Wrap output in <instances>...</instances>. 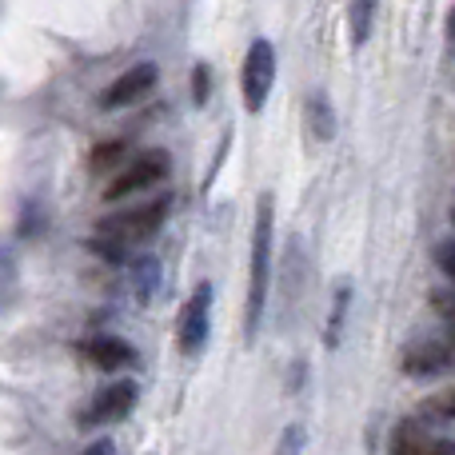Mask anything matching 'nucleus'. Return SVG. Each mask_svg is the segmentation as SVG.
I'll return each instance as SVG.
<instances>
[{"label":"nucleus","instance_id":"obj_10","mask_svg":"<svg viewBox=\"0 0 455 455\" xmlns=\"http://www.w3.org/2000/svg\"><path fill=\"white\" fill-rule=\"evenodd\" d=\"M432 443L435 440L416 424V419H403V424L395 427V435H392V455H427L432 451Z\"/></svg>","mask_w":455,"mask_h":455},{"label":"nucleus","instance_id":"obj_23","mask_svg":"<svg viewBox=\"0 0 455 455\" xmlns=\"http://www.w3.org/2000/svg\"><path fill=\"white\" fill-rule=\"evenodd\" d=\"M451 220H455V208H451Z\"/></svg>","mask_w":455,"mask_h":455},{"label":"nucleus","instance_id":"obj_7","mask_svg":"<svg viewBox=\"0 0 455 455\" xmlns=\"http://www.w3.org/2000/svg\"><path fill=\"white\" fill-rule=\"evenodd\" d=\"M132 408H136V384H132V379H124V384H112L108 392L96 395L92 408H88L84 416H80V424H84V427L116 424V419H124Z\"/></svg>","mask_w":455,"mask_h":455},{"label":"nucleus","instance_id":"obj_12","mask_svg":"<svg viewBox=\"0 0 455 455\" xmlns=\"http://www.w3.org/2000/svg\"><path fill=\"white\" fill-rule=\"evenodd\" d=\"M307 124H312L315 140H331V136H336V120H331V108L323 96H312V100H307Z\"/></svg>","mask_w":455,"mask_h":455},{"label":"nucleus","instance_id":"obj_13","mask_svg":"<svg viewBox=\"0 0 455 455\" xmlns=\"http://www.w3.org/2000/svg\"><path fill=\"white\" fill-rule=\"evenodd\" d=\"M124 156H128V144H124V140L100 144V148L92 152V172H112V168H116Z\"/></svg>","mask_w":455,"mask_h":455},{"label":"nucleus","instance_id":"obj_8","mask_svg":"<svg viewBox=\"0 0 455 455\" xmlns=\"http://www.w3.org/2000/svg\"><path fill=\"white\" fill-rule=\"evenodd\" d=\"M88 360H92L100 371H124L136 363V347L124 344V339H116V336H96L92 344H88Z\"/></svg>","mask_w":455,"mask_h":455},{"label":"nucleus","instance_id":"obj_16","mask_svg":"<svg viewBox=\"0 0 455 455\" xmlns=\"http://www.w3.org/2000/svg\"><path fill=\"white\" fill-rule=\"evenodd\" d=\"M435 264H440V272L455 283V240H443L440 248H435Z\"/></svg>","mask_w":455,"mask_h":455},{"label":"nucleus","instance_id":"obj_4","mask_svg":"<svg viewBox=\"0 0 455 455\" xmlns=\"http://www.w3.org/2000/svg\"><path fill=\"white\" fill-rule=\"evenodd\" d=\"M168 176V152H144V156H136L128 168H120L116 180L104 188V200H128L136 196V192L152 188V184H160Z\"/></svg>","mask_w":455,"mask_h":455},{"label":"nucleus","instance_id":"obj_9","mask_svg":"<svg viewBox=\"0 0 455 455\" xmlns=\"http://www.w3.org/2000/svg\"><path fill=\"white\" fill-rule=\"evenodd\" d=\"M448 347H440V344H419V347H411L408 355H403V371L408 376H435V371H443L448 368Z\"/></svg>","mask_w":455,"mask_h":455},{"label":"nucleus","instance_id":"obj_19","mask_svg":"<svg viewBox=\"0 0 455 455\" xmlns=\"http://www.w3.org/2000/svg\"><path fill=\"white\" fill-rule=\"evenodd\" d=\"M84 455H116V448H112V440H96Z\"/></svg>","mask_w":455,"mask_h":455},{"label":"nucleus","instance_id":"obj_6","mask_svg":"<svg viewBox=\"0 0 455 455\" xmlns=\"http://www.w3.org/2000/svg\"><path fill=\"white\" fill-rule=\"evenodd\" d=\"M152 88H156V64H136V68L120 72V76L104 88L100 104L104 108H128V104H136L140 96H148Z\"/></svg>","mask_w":455,"mask_h":455},{"label":"nucleus","instance_id":"obj_5","mask_svg":"<svg viewBox=\"0 0 455 455\" xmlns=\"http://www.w3.org/2000/svg\"><path fill=\"white\" fill-rule=\"evenodd\" d=\"M208 315H212V288H208V283H200V288L192 291L184 315H180V352L184 355H196L200 347H204V339H208Z\"/></svg>","mask_w":455,"mask_h":455},{"label":"nucleus","instance_id":"obj_1","mask_svg":"<svg viewBox=\"0 0 455 455\" xmlns=\"http://www.w3.org/2000/svg\"><path fill=\"white\" fill-rule=\"evenodd\" d=\"M168 208H172V200H168V196H160V200H148V204L120 208V212L104 216V220L96 224L92 248H100L104 256H112V259H116L120 251L128 248V243H136V240H148V235H152L160 224L168 220Z\"/></svg>","mask_w":455,"mask_h":455},{"label":"nucleus","instance_id":"obj_18","mask_svg":"<svg viewBox=\"0 0 455 455\" xmlns=\"http://www.w3.org/2000/svg\"><path fill=\"white\" fill-rule=\"evenodd\" d=\"M435 307H440V312L455 323V296H443V291H440V296H435Z\"/></svg>","mask_w":455,"mask_h":455},{"label":"nucleus","instance_id":"obj_2","mask_svg":"<svg viewBox=\"0 0 455 455\" xmlns=\"http://www.w3.org/2000/svg\"><path fill=\"white\" fill-rule=\"evenodd\" d=\"M267 280H272V196H259V204H256V232H251L248 315H243V331H248V339H256L259 320H264Z\"/></svg>","mask_w":455,"mask_h":455},{"label":"nucleus","instance_id":"obj_14","mask_svg":"<svg viewBox=\"0 0 455 455\" xmlns=\"http://www.w3.org/2000/svg\"><path fill=\"white\" fill-rule=\"evenodd\" d=\"M424 411H427V416H435V419H455V387H451V392L432 395V400L424 403Z\"/></svg>","mask_w":455,"mask_h":455},{"label":"nucleus","instance_id":"obj_15","mask_svg":"<svg viewBox=\"0 0 455 455\" xmlns=\"http://www.w3.org/2000/svg\"><path fill=\"white\" fill-rule=\"evenodd\" d=\"M347 296H352V291H347V288H339V291H336V312H331V328H328V344H331V347L339 344V323H344Z\"/></svg>","mask_w":455,"mask_h":455},{"label":"nucleus","instance_id":"obj_20","mask_svg":"<svg viewBox=\"0 0 455 455\" xmlns=\"http://www.w3.org/2000/svg\"><path fill=\"white\" fill-rule=\"evenodd\" d=\"M196 96H200V100L208 96V68H204V64L196 68Z\"/></svg>","mask_w":455,"mask_h":455},{"label":"nucleus","instance_id":"obj_17","mask_svg":"<svg viewBox=\"0 0 455 455\" xmlns=\"http://www.w3.org/2000/svg\"><path fill=\"white\" fill-rule=\"evenodd\" d=\"M299 448H304V427H288L280 440V455H299Z\"/></svg>","mask_w":455,"mask_h":455},{"label":"nucleus","instance_id":"obj_3","mask_svg":"<svg viewBox=\"0 0 455 455\" xmlns=\"http://www.w3.org/2000/svg\"><path fill=\"white\" fill-rule=\"evenodd\" d=\"M272 84H275V48L267 44V40H251L248 56H243V72H240V88H243L248 112L264 108Z\"/></svg>","mask_w":455,"mask_h":455},{"label":"nucleus","instance_id":"obj_22","mask_svg":"<svg viewBox=\"0 0 455 455\" xmlns=\"http://www.w3.org/2000/svg\"><path fill=\"white\" fill-rule=\"evenodd\" d=\"M451 36H455V20H451Z\"/></svg>","mask_w":455,"mask_h":455},{"label":"nucleus","instance_id":"obj_11","mask_svg":"<svg viewBox=\"0 0 455 455\" xmlns=\"http://www.w3.org/2000/svg\"><path fill=\"white\" fill-rule=\"evenodd\" d=\"M371 20H376V0H352L347 8V32H352V44H368L371 36Z\"/></svg>","mask_w":455,"mask_h":455},{"label":"nucleus","instance_id":"obj_21","mask_svg":"<svg viewBox=\"0 0 455 455\" xmlns=\"http://www.w3.org/2000/svg\"><path fill=\"white\" fill-rule=\"evenodd\" d=\"M427 455H455V443H440V440H435V443H432V451H427Z\"/></svg>","mask_w":455,"mask_h":455}]
</instances>
